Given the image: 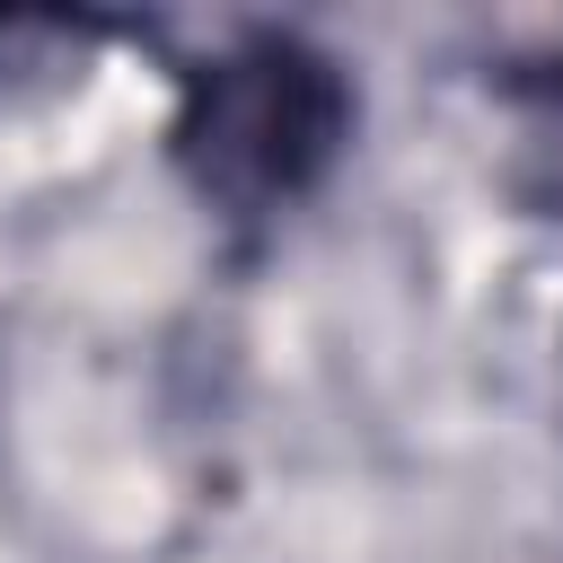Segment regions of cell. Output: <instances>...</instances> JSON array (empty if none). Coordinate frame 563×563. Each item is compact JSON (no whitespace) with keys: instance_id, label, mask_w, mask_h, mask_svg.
Returning a JSON list of instances; mask_svg holds the SVG:
<instances>
[{"instance_id":"1","label":"cell","mask_w":563,"mask_h":563,"mask_svg":"<svg viewBox=\"0 0 563 563\" xmlns=\"http://www.w3.org/2000/svg\"><path fill=\"white\" fill-rule=\"evenodd\" d=\"M343 123H352V97L317 53L238 44L194 79L176 141H185V167L220 202L264 211V202H290L299 185H317V167L334 158Z\"/></svg>"},{"instance_id":"2","label":"cell","mask_w":563,"mask_h":563,"mask_svg":"<svg viewBox=\"0 0 563 563\" xmlns=\"http://www.w3.org/2000/svg\"><path fill=\"white\" fill-rule=\"evenodd\" d=\"M528 141H537V150L554 158V202H563V88L545 97V114H537V132H528Z\"/></svg>"}]
</instances>
